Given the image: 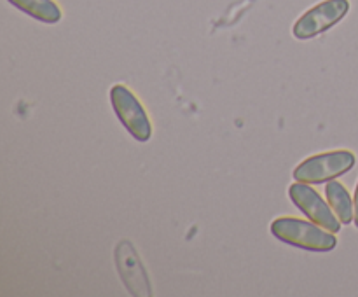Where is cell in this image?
<instances>
[{"label":"cell","mask_w":358,"mask_h":297,"mask_svg":"<svg viewBox=\"0 0 358 297\" xmlns=\"http://www.w3.org/2000/svg\"><path fill=\"white\" fill-rule=\"evenodd\" d=\"M350 13V0H324L308 9L294 23L292 34L297 41H310L334 28Z\"/></svg>","instance_id":"cell-4"},{"label":"cell","mask_w":358,"mask_h":297,"mask_svg":"<svg viewBox=\"0 0 358 297\" xmlns=\"http://www.w3.org/2000/svg\"><path fill=\"white\" fill-rule=\"evenodd\" d=\"M325 198H327L329 205L332 206L338 219L341 220V224L350 226L355 220V205H353L352 196H350L348 189L341 182H338V178L325 184Z\"/></svg>","instance_id":"cell-7"},{"label":"cell","mask_w":358,"mask_h":297,"mask_svg":"<svg viewBox=\"0 0 358 297\" xmlns=\"http://www.w3.org/2000/svg\"><path fill=\"white\" fill-rule=\"evenodd\" d=\"M357 164V157L352 150H331V152L315 154L306 157L294 170V180L304 182V184H327L336 180L353 170Z\"/></svg>","instance_id":"cell-2"},{"label":"cell","mask_w":358,"mask_h":297,"mask_svg":"<svg viewBox=\"0 0 358 297\" xmlns=\"http://www.w3.org/2000/svg\"><path fill=\"white\" fill-rule=\"evenodd\" d=\"M289 198L315 224H318V226H322L324 229L331 231L334 234L341 231V220L338 219V215L334 213L332 206L329 205V201H325L320 196V192L311 187V184L296 180L289 187Z\"/></svg>","instance_id":"cell-5"},{"label":"cell","mask_w":358,"mask_h":297,"mask_svg":"<svg viewBox=\"0 0 358 297\" xmlns=\"http://www.w3.org/2000/svg\"><path fill=\"white\" fill-rule=\"evenodd\" d=\"M108 96H110L112 108L126 131L136 142H149L152 136V124H150L149 114L143 108L142 101L135 96V93L122 84H115L110 87Z\"/></svg>","instance_id":"cell-3"},{"label":"cell","mask_w":358,"mask_h":297,"mask_svg":"<svg viewBox=\"0 0 358 297\" xmlns=\"http://www.w3.org/2000/svg\"><path fill=\"white\" fill-rule=\"evenodd\" d=\"M115 268H117L121 282L128 289V292L135 297H149L152 296V287H150L149 275L143 266L142 259L136 254L131 241L121 240L114 250Z\"/></svg>","instance_id":"cell-6"},{"label":"cell","mask_w":358,"mask_h":297,"mask_svg":"<svg viewBox=\"0 0 358 297\" xmlns=\"http://www.w3.org/2000/svg\"><path fill=\"white\" fill-rule=\"evenodd\" d=\"M271 234L282 243L308 252H332L338 247L334 233L324 229L313 220L296 217H278L271 222Z\"/></svg>","instance_id":"cell-1"},{"label":"cell","mask_w":358,"mask_h":297,"mask_svg":"<svg viewBox=\"0 0 358 297\" xmlns=\"http://www.w3.org/2000/svg\"><path fill=\"white\" fill-rule=\"evenodd\" d=\"M353 205H355V220H353V224H355L358 229V182L355 187V196H353Z\"/></svg>","instance_id":"cell-9"},{"label":"cell","mask_w":358,"mask_h":297,"mask_svg":"<svg viewBox=\"0 0 358 297\" xmlns=\"http://www.w3.org/2000/svg\"><path fill=\"white\" fill-rule=\"evenodd\" d=\"M7 2L21 13L45 24L59 23L63 17L62 9L55 0H7Z\"/></svg>","instance_id":"cell-8"}]
</instances>
